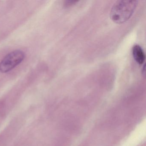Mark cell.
Returning <instances> with one entry per match:
<instances>
[{"instance_id": "6da1fadb", "label": "cell", "mask_w": 146, "mask_h": 146, "mask_svg": "<svg viewBox=\"0 0 146 146\" xmlns=\"http://www.w3.org/2000/svg\"><path fill=\"white\" fill-rule=\"evenodd\" d=\"M138 5L137 1H118L113 5L110 12V18L117 24L123 23L133 15Z\"/></svg>"}, {"instance_id": "7a4b0ae2", "label": "cell", "mask_w": 146, "mask_h": 146, "mask_svg": "<svg viewBox=\"0 0 146 146\" xmlns=\"http://www.w3.org/2000/svg\"><path fill=\"white\" fill-rule=\"evenodd\" d=\"M25 54L21 50H17L7 54L0 62V72L7 73L13 70L24 59Z\"/></svg>"}, {"instance_id": "3957f363", "label": "cell", "mask_w": 146, "mask_h": 146, "mask_svg": "<svg viewBox=\"0 0 146 146\" xmlns=\"http://www.w3.org/2000/svg\"><path fill=\"white\" fill-rule=\"evenodd\" d=\"M133 58L139 64H142L145 61V55L142 48L139 45H135L132 48Z\"/></svg>"}, {"instance_id": "277c9868", "label": "cell", "mask_w": 146, "mask_h": 146, "mask_svg": "<svg viewBox=\"0 0 146 146\" xmlns=\"http://www.w3.org/2000/svg\"><path fill=\"white\" fill-rule=\"evenodd\" d=\"M77 2H78V1H66V6H71L72 5L76 4Z\"/></svg>"}, {"instance_id": "5b68a950", "label": "cell", "mask_w": 146, "mask_h": 146, "mask_svg": "<svg viewBox=\"0 0 146 146\" xmlns=\"http://www.w3.org/2000/svg\"><path fill=\"white\" fill-rule=\"evenodd\" d=\"M142 74L143 76H145V64L144 65L142 70Z\"/></svg>"}]
</instances>
